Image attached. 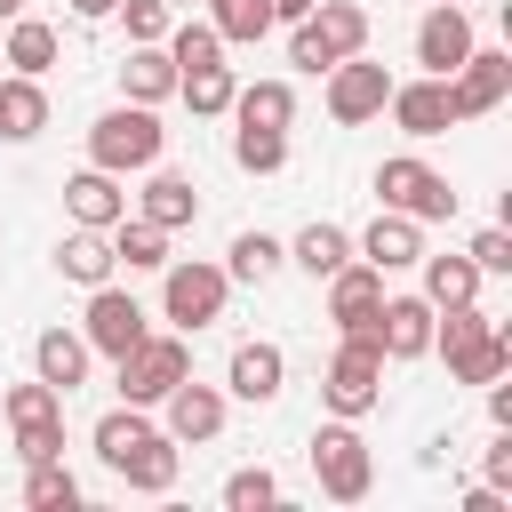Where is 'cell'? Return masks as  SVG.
Wrapping results in <instances>:
<instances>
[{
  "mask_svg": "<svg viewBox=\"0 0 512 512\" xmlns=\"http://www.w3.org/2000/svg\"><path fill=\"white\" fill-rule=\"evenodd\" d=\"M144 320H152V312H144V304H136L128 288H112V280H104V288H88V312H80V336H88V352H104V360H120V352H128L136 336H152Z\"/></svg>",
  "mask_w": 512,
  "mask_h": 512,
  "instance_id": "30bf717a",
  "label": "cell"
},
{
  "mask_svg": "<svg viewBox=\"0 0 512 512\" xmlns=\"http://www.w3.org/2000/svg\"><path fill=\"white\" fill-rule=\"evenodd\" d=\"M56 272H64L72 288H104V280L120 272V256H112V232H88V224H72V232L56 240Z\"/></svg>",
  "mask_w": 512,
  "mask_h": 512,
  "instance_id": "7402d4cb",
  "label": "cell"
},
{
  "mask_svg": "<svg viewBox=\"0 0 512 512\" xmlns=\"http://www.w3.org/2000/svg\"><path fill=\"white\" fill-rule=\"evenodd\" d=\"M152 432H160V424H152L144 408H128V400H120V408H104V416H96V432H88V440H96V464H104V472H120Z\"/></svg>",
  "mask_w": 512,
  "mask_h": 512,
  "instance_id": "603a6c76",
  "label": "cell"
},
{
  "mask_svg": "<svg viewBox=\"0 0 512 512\" xmlns=\"http://www.w3.org/2000/svg\"><path fill=\"white\" fill-rule=\"evenodd\" d=\"M376 312H384V272L376 264H336L328 272V320H336V336H376Z\"/></svg>",
  "mask_w": 512,
  "mask_h": 512,
  "instance_id": "8fae6325",
  "label": "cell"
},
{
  "mask_svg": "<svg viewBox=\"0 0 512 512\" xmlns=\"http://www.w3.org/2000/svg\"><path fill=\"white\" fill-rule=\"evenodd\" d=\"M0 64H8V72H24V80H40V72L56 64V24H40V16H8Z\"/></svg>",
  "mask_w": 512,
  "mask_h": 512,
  "instance_id": "f1b7e54d",
  "label": "cell"
},
{
  "mask_svg": "<svg viewBox=\"0 0 512 512\" xmlns=\"http://www.w3.org/2000/svg\"><path fill=\"white\" fill-rule=\"evenodd\" d=\"M64 208H72V224L112 232V224L128 216V192H120V176H112V168H80V176L64 184Z\"/></svg>",
  "mask_w": 512,
  "mask_h": 512,
  "instance_id": "44dd1931",
  "label": "cell"
},
{
  "mask_svg": "<svg viewBox=\"0 0 512 512\" xmlns=\"http://www.w3.org/2000/svg\"><path fill=\"white\" fill-rule=\"evenodd\" d=\"M112 368H120V400H128V408H160V400L192 376V336H184V328H168V336H136Z\"/></svg>",
  "mask_w": 512,
  "mask_h": 512,
  "instance_id": "5b68a950",
  "label": "cell"
},
{
  "mask_svg": "<svg viewBox=\"0 0 512 512\" xmlns=\"http://www.w3.org/2000/svg\"><path fill=\"white\" fill-rule=\"evenodd\" d=\"M112 8H120V0H72V16H80V24H112Z\"/></svg>",
  "mask_w": 512,
  "mask_h": 512,
  "instance_id": "f6af8a7d",
  "label": "cell"
},
{
  "mask_svg": "<svg viewBox=\"0 0 512 512\" xmlns=\"http://www.w3.org/2000/svg\"><path fill=\"white\" fill-rule=\"evenodd\" d=\"M312 16V0H272V24H304Z\"/></svg>",
  "mask_w": 512,
  "mask_h": 512,
  "instance_id": "bcb514c9",
  "label": "cell"
},
{
  "mask_svg": "<svg viewBox=\"0 0 512 512\" xmlns=\"http://www.w3.org/2000/svg\"><path fill=\"white\" fill-rule=\"evenodd\" d=\"M472 48H480V40H472V16H464L456 0H432V8H424V24H416V64H424L432 80H448Z\"/></svg>",
  "mask_w": 512,
  "mask_h": 512,
  "instance_id": "5bb4252c",
  "label": "cell"
},
{
  "mask_svg": "<svg viewBox=\"0 0 512 512\" xmlns=\"http://www.w3.org/2000/svg\"><path fill=\"white\" fill-rule=\"evenodd\" d=\"M176 472H184V448H176L168 432H152V440H144L112 480H120V488H136V496H168V488H176Z\"/></svg>",
  "mask_w": 512,
  "mask_h": 512,
  "instance_id": "cb8c5ba5",
  "label": "cell"
},
{
  "mask_svg": "<svg viewBox=\"0 0 512 512\" xmlns=\"http://www.w3.org/2000/svg\"><path fill=\"white\" fill-rule=\"evenodd\" d=\"M120 96H128V104H168V96H176V64H168L160 40L128 48V64H120Z\"/></svg>",
  "mask_w": 512,
  "mask_h": 512,
  "instance_id": "484cf974",
  "label": "cell"
},
{
  "mask_svg": "<svg viewBox=\"0 0 512 512\" xmlns=\"http://www.w3.org/2000/svg\"><path fill=\"white\" fill-rule=\"evenodd\" d=\"M352 256H360V264H376V272H408V264L424 256V224H416V216H400V208H376V224L352 240Z\"/></svg>",
  "mask_w": 512,
  "mask_h": 512,
  "instance_id": "e0dca14e",
  "label": "cell"
},
{
  "mask_svg": "<svg viewBox=\"0 0 512 512\" xmlns=\"http://www.w3.org/2000/svg\"><path fill=\"white\" fill-rule=\"evenodd\" d=\"M488 424H512V384H504V376L488 384Z\"/></svg>",
  "mask_w": 512,
  "mask_h": 512,
  "instance_id": "ee69618b",
  "label": "cell"
},
{
  "mask_svg": "<svg viewBox=\"0 0 512 512\" xmlns=\"http://www.w3.org/2000/svg\"><path fill=\"white\" fill-rule=\"evenodd\" d=\"M432 352L448 360L456 384H496L512 368V328H496L480 304H448L432 312Z\"/></svg>",
  "mask_w": 512,
  "mask_h": 512,
  "instance_id": "6da1fadb",
  "label": "cell"
},
{
  "mask_svg": "<svg viewBox=\"0 0 512 512\" xmlns=\"http://www.w3.org/2000/svg\"><path fill=\"white\" fill-rule=\"evenodd\" d=\"M8 16H24V0H0V24H8Z\"/></svg>",
  "mask_w": 512,
  "mask_h": 512,
  "instance_id": "7dc6e473",
  "label": "cell"
},
{
  "mask_svg": "<svg viewBox=\"0 0 512 512\" xmlns=\"http://www.w3.org/2000/svg\"><path fill=\"white\" fill-rule=\"evenodd\" d=\"M480 480L488 488H512V424H496V440L480 448Z\"/></svg>",
  "mask_w": 512,
  "mask_h": 512,
  "instance_id": "b9f144b4",
  "label": "cell"
},
{
  "mask_svg": "<svg viewBox=\"0 0 512 512\" xmlns=\"http://www.w3.org/2000/svg\"><path fill=\"white\" fill-rule=\"evenodd\" d=\"M88 360H96V352H88L80 328H40V336H32V376L56 384V392H80V384H88Z\"/></svg>",
  "mask_w": 512,
  "mask_h": 512,
  "instance_id": "ffe728a7",
  "label": "cell"
},
{
  "mask_svg": "<svg viewBox=\"0 0 512 512\" xmlns=\"http://www.w3.org/2000/svg\"><path fill=\"white\" fill-rule=\"evenodd\" d=\"M312 480H320L328 504H360V496L376 488V456H368V440L352 432V416H328V424L312 432Z\"/></svg>",
  "mask_w": 512,
  "mask_h": 512,
  "instance_id": "52a82bcc",
  "label": "cell"
},
{
  "mask_svg": "<svg viewBox=\"0 0 512 512\" xmlns=\"http://www.w3.org/2000/svg\"><path fill=\"white\" fill-rule=\"evenodd\" d=\"M264 504H280V480H272L264 464H240V472L224 480V512H264Z\"/></svg>",
  "mask_w": 512,
  "mask_h": 512,
  "instance_id": "f35d334b",
  "label": "cell"
},
{
  "mask_svg": "<svg viewBox=\"0 0 512 512\" xmlns=\"http://www.w3.org/2000/svg\"><path fill=\"white\" fill-rule=\"evenodd\" d=\"M168 152V128H160V112L152 104H112V112H96V128H88V168H112V176H144L152 160Z\"/></svg>",
  "mask_w": 512,
  "mask_h": 512,
  "instance_id": "7a4b0ae2",
  "label": "cell"
},
{
  "mask_svg": "<svg viewBox=\"0 0 512 512\" xmlns=\"http://www.w3.org/2000/svg\"><path fill=\"white\" fill-rule=\"evenodd\" d=\"M424 264V304L448 312V304H480V264L472 256H416Z\"/></svg>",
  "mask_w": 512,
  "mask_h": 512,
  "instance_id": "4dcf8cb0",
  "label": "cell"
},
{
  "mask_svg": "<svg viewBox=\"0 0 512 512\" xmlns=\"http://www.w3.org/2000/svg\"><path fill=\"white\" fill-rule=\"evenodd\" d=\"M200 8H208V24H216L224 48H256L272 32V0H200Z\"/></svg>",
  "mask_w": 512,
  "mask_h": 512,
  "instance_id": "1f68e13d",
  "label": "cell"
},
{
  "mask_svg": "<svg viewBox=\"0 0 512 512\" xmlns=\"http://www.w3.org/2000/svg\"><path fill=\"white\" fill-rule=\"evenodd\" d=\"M280 264H288V240H272V232H232V248H224V280L232 288H264Z\"/></svg>",
  "mask_w": 512,
  "mask_h": 512,
  "instance_id": "83f0119b",
  "label": "cell"
},
{
  "mask_svg": "<svg viewBox=\"0 0 512 512\" xmlns=\"http://www.w3.org/2000/svg\"><path fill=\"white\" fill-rule=\"evenodd\" d=\"M232 64H200V72H176V96L192 104V120H224L232 112Z\"/></svg>",
  "mask_w": 512,
  "mask_h": 512,
  "instance_id": "836d02e7",
  "label": "cell"
},
{
  "mask_svg": "<svg viewBox=\"0 0 512 512\" xmlns=\"http://www.w3.org/2000/svg\"><path fill=\"white\" fill-rule=\"evenodd\" d=\"M320 400H328V416H352L360 424L384 400V344L376 336H344L336 360H328V376H320Z\"/></svg>",
  "mask_w": 512,
  "mask_h": 512,
  "instance_id": "ba28073f",
  "label": "cell"
},
{
  "mask_svg": "<svg viewBox=\"0 0 512 512\" xmlns=\"http://www.w3.org/2000/svg\"><path fill=\"white\" fill-rule=\"evenodd\" d=\"M112 16L128 24V48H144V40H168V24H176V8H168V0H120Z\"/></svg>",
  "mask_w": 512,
  "mask_h": 512,
  "instance_id": "ab89813d",
  "label": "cell"
},
{
  "mask_svg": "<svg viewBox=\"0 0 512 512\" xmlns=\"http://www.w3.org/2000/svg\"><path fill=\"white\" fill-rule=\"evenodd\" d=\"M16 456H24V464H48V456H64V424H40V432H16Z\"/></svg>",
  "mask_w": 512,
  "mask_h": 512,
  "instance_id": "7bdbcfd3",
  "label": "cell"
},
{
  "mask_svg": "<svg viewBox=\"0 0 512 512\" xmlns=\"http://www.w3.org/2000/svg\"><path fill=\"white\" fill-rule=\"evenodd\" d=\"M232 160L248 176H280L288 168V128H232Z\"/></svg>",
  "mask_w": 512,
  "mask_h": 512,
  "instance_id": "74e56055",
  "label": "cell"
},
{
  "mask_svg": "<svg viewBox=\"0 0 512 512\" xmlns=\"http://www.w3.org/2000/svg\"><path fill=\"white\" fill-rule=\"evenodd\" d=\"M160 432H168L176 448H208V440L224 432V384H200V376H184V384L160 400Z\"/></svg>",
  "mask_w": 512,
  "mask_h": 512,
  "instance_id": "7c38bea8",
  "label": "cell"
},
{
  "mask_svg": "<svg viewBox=\"0 0 512 512\" xmlns=\"http://www.w3.org/2000/svg\"><path fill=\"white\" fill-rule=\"evenodd\" d=\"M456 8H464V0H456Z\"/></svg>",
  "mask_w": 512,
  "mask_h": 512,
  "instance_id": "681fc988",
  "label": "cell"
},
{
  "mask_svg": "<svg viewBox=\"0 0 512 512\" xmlns=\"http://www.w3.org/2000/svg\"><path fill=\"white\" fill-rule=\"evenodd\" d=\"M224 304H232L224 264H208V256H168V264H160V320H168V328L200 336L208 320H224Z\"/></svg>",
  "mask_w": 512,
  "mask_h": 512,
  "instance_id": "277c9868",
  "label": "cell"
},
{
  "mask_svg": "<svg viewBox=\"0 0 512 512\" xmlns=\"http://www.w3.org/2000/svg\"><path fill=\"white\" fill-rule=\"evenodd\" d=\"M40 128H48V88L24 80V72H8L0 80V144H32Z\"/></svg>",
  "mask_w": 512,
  "mask_h": 512,
  "instance_id": "d4e9b609",
  "label": "cell"
},
{
  "mask_svg": "<svg viewBox=\"0 0 512 512\" xmlns=\"http://www.w3.org/2000/svg\"><path fill=\"white\" fill-rule=\"evenodd\" d=\"M144 176H152V184L136 192V216H144V224H160V232L200 224V184H192V176H176V168H160V160H152Z\"/></svg>",
  "mask_w": 512,
  "mask_h": 512,
  "instance_id": "ac0fdd59",
  "label": "cell"
},
{
  "mask_svg": "<svg viewBox=\"0 0 512 512\" xmlns=\"http://www.w3.org/2000/svg\"><path fill=\"white\" fill-rule=\"evenodd\" d=\"M320 80H328V88H320V104H328V120H336V128H360V120H384V96H392V72H384V64H368V48H360V56H344V64H328Z\"/></svg>",
  "mask_w": 512,
  "mask_h": 512,
  "instance_id": "9c48e42d",
  "label": "cell"
},
{
  "mask_svg": "<svg viewBox=\"0 0 512 512\" xmlns=\"http://www.w3.org/2000/svg\"><path fill=\"white\" fill-rule=\"evenodd\" d=\"M376 208H400V216H416V224H448V216H456V184H448L432 160L392 152V160H376Z\"/></svg>",
  "mask_w": 512,
  "mask_h": 512,
  "instance_id": "8992f818",
  "label": "cell"
},
{
  "mask_svg": "<svg viewBox=\"0 0 512 512\" xmlns=\"http://www.w3.org/2000/svg\"><path fill=\"white\" fill-rule=\"evenodd\" d=\"M464 256L480 264V280H504V272H512V232H504V224H480Z\"/></svg>",
  "mask_w": 512,
  "mask_h": 512,
  "instance_id": "60d3db41",
  "label": "cell"
},
{
  "mask_svg": "<svg viewBox=\"0 0 512 512\" xmlns=\"http://www.w3.org/2000/svg\"><path fill=\"white\" fill-rule=\"evenodd\" d=\"M384 112H392V128H400V136H416V144H424V136H448V128H456L448 80H432V72H424V80H392Z\"/></svg>",
  "mask_w": 512,
  "mask_h": 512,
  "instance_id": "9a60e30c",
  "label": "cell"
},
{
  "mask_svg": "<svg viewBox=\"0 0 512 512\" xmlns=\"http://www.w3.org/2000/svg\"><path fill=\"white\" fill-rule=\"evenodd\" d=\"M160 48H168V64H176V72H200V64H224V40H216V24H208V16H176Z\"/></svg>",
  "mask_w": 512,
  "mask_h": 512,
  "instance_id": "d6a6232c",
  "label": "cell"
},
{
  "mask_svg": "<svg viewBox=\"0 0 512 512\" xmlns=\"http://www.w3.org/2000/svg\"><path fill=\"white\" fill-rule=\"evenodd\" d=\"M0 408H8V424H16V432L64 424V392H56V384H40V376H32V384H8V400H0Z\"/></svg>",
  "mask_w": 512,
  "mask_h": 512,
  "instance_id": "d590c367",
  "label": "cell"
},
{
  "mask_svg": "<svg viewBox=\"0 0 512 512\" xmlns=\"http://www.w3.org/2000/svg\"><path fill=\"white\" fill-rule=\"evenodd\" d=\"M168 8H176V16H192V8H200V0H168Z\"/></svg>",
  "mask_w": 512,
  "mask_h": 512,
  "instance_id": "c3c4849f",
  "label": "cell"
},
{
  "mask_svg": "<svg viewBox=\"0 0 512 512\" xmlns=\"http://www.w3.org/2000/svg\"><path fill=\"white\" fill-rule=\"evenodd\" d=\"M360 48H368V8L360 0H312V16L288 24V64L296 72H328Z\"/></svg>",
  "mask_w": 512,
  "mask_h": 512,
  "instance_id": "3957f363",
  "label": "cell"
},
{
  "mask_svg": "<svg viewBox=\"0 0 512 512\" xmlns=\"http://www.w3.org/2000/svg\"><path fill=\"white\" fill-rule=\"evenodd\" d=\"M232 120L240 128H288L296 120V88L288 80H240L232 88Z\"/></svg>",
  "mask_w": 512,
  "mask_h": 512,
  "instance_id": "f546056e",
  "label": "cell"
},
{
  "mask_svg": "<svg viewBox=\"0 0 512 512\" xmlns=\"http://www.w3.org/2000/svg\"><path fill=\"white\" fill-rule=\"evenodd\" d=\"M376 344H384V360H424L432 352V304L424 296H384Z\"/></svg>",
  "mask_w": 512,
  "mask_h": 512,
  "instance_id": "d6986e66",
  "label": "cell"
},
{
  "mask_svg": "<svg viewBox=\"0 0 512 512\" xmlns=\"http://www.w3.org/2000/svg\"><path fill=\"white\" fill-rule=\"evenodd\" d=\"M112 256H120L128 272H160V264H168V232L144 224V216H120V224H112Z\"/></svg>",
  "mask_w": 512,
  "mask_h": 512,
  "instance_id": "e575fe53",
  "label": "cell"
},
{
  "mask_svg": "<svg viewBox=\"0 0 512 512\" xmlns=\"http://www.w3.org/2000/svg\"><path fill=\"white\" fill-rule=\"evenodd\" d=\"M24 504H32V512H72V504H80V480L64 472V456L24 464Z\"/></svg>",
  "mask_w": 512,
  "mask_h": 512,
  "instance_id": "8d00e7d4",
  "label": "cell"
},
{
  "mask_svg": "<svg viewBox=\"0 0 512 512\" xmlns=\"http://www.w3.org/2000/svg\"><path fill=\"white\" fill-rule=\"evenodd\" d=\"M288 264H296V272H312V280H328L336 264H352V232H344V224H328V216H312V224L288 240Z\"/></svg>",
  "mask_w": 512,
  "mask_h": 512,
  "instance_id": "4316f807",
  "label": "cell"
},
{
  "mask_svg": "<svg viewBox=\"0 0 512 512\" xmlns=\"http://www.w3.org/2000/svg\"><path fill=\"white\" fill-rule=\"evenodd\" d=\"M512 96V56L504 48H472L456 72H448V104H456V120H480V112H496Z\"/></svg>",
  "mask_w": 512,
  "mask_h": 512,
  "instance_id": "4fadbf2b",
  "label": "cell"
},
{
  "mask_svg": "<svg viewBox=\"0 0 512 512\" xmlns=\"http://www.w3.org/2000/svg\"><path fill=\"white\" fill-rule=\"evenodd\" d=\"M280 384H288V352H280V344H264V336L232 344V360H224V392H232V400L264 408V400H280Z\"/></svg>",
  "mask_w": 512,
  "mask_h": 512,
  "instance_id": "2e32d148",
  "label": "cell"
}]
</instances>
